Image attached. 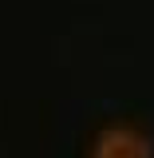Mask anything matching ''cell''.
Masks as SVG:
<instances>
[{
	"instance_id": "6da1fadb",
	"label": "cell",
	"mask_w": 154,
	"mask_h": 158,
	"mask_svg": "<svg viewBox=\"0 0 154 158\" xmlns=\"http://www.w3.org/2000/svg\"><path fill=\"white\" fill-rule=\"evenodd\" d=\"M91 158H154V142L135 127H103L91 142Z\"/></svg>"
}]
</instances>
